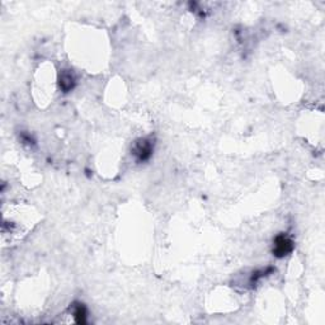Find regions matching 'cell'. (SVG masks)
<instances>
[{
    "instance_id": "6da1fadb",
    "label": "cell",
    "mask_w": 325,
    "mask_h": 325,
    "mask_svg": "<svg viewBox=\"0 0 325 325\" xmlns=\"http://www.w3.org/2000/svg\"><path fill=\"white\" fill-rule=\"evenodd\" d=\"M293 249V241L290 238H287L285 234H281L274 240V248H273V253L278 258H283L289 253H291Z\"/></svg>"
},
{
    "instance_id": "7a4b0ae2",
    "label": "cell",
    "mask_w": 325,
    "mask_h": 325,
    "mask_svg": "<svg viewBox=\"0 0 325 325\" xmlns=\"http://www.w3.org/2000/svg\"><path fill=\"white\" fill-rule=\"evenodd\" d=\"M132 153L138 161H146L153 154V142L148 138H141L135 144Z\"/></svg>"
},
{
    "instance_id": "3957f363",
    "label": "cell",
    "mask_w": 325,
    "mask_h": 325,
    "mask_svg": "<svg viewBox=\"0 0 325 325\" xmlns=\"http://www.w3.org/2000/svg\"><path fill=\"white\" fill-rule=\"evenodd\" d=\"M86 306L83 305V304H75L74 306V310H72V316L75 319V322L78 324H86Z\"/></svg>"
},
{
    "instance_id": "277c9868",
    "label": "cell",
    "mask_w": 325,
    "mask_h": 325,
    "mask_svg": "<svg viewBox=\"0 0 325 325\" xmlns=\"http://www.w3.org/2000/svg\"><path fill=\"white\" fill-rule=\"evenodd\" d=\"M75 86V79L70 72H64L61 78H60V88L63 89L64 92H70Z\"/></svg>"
}]
</instances>
